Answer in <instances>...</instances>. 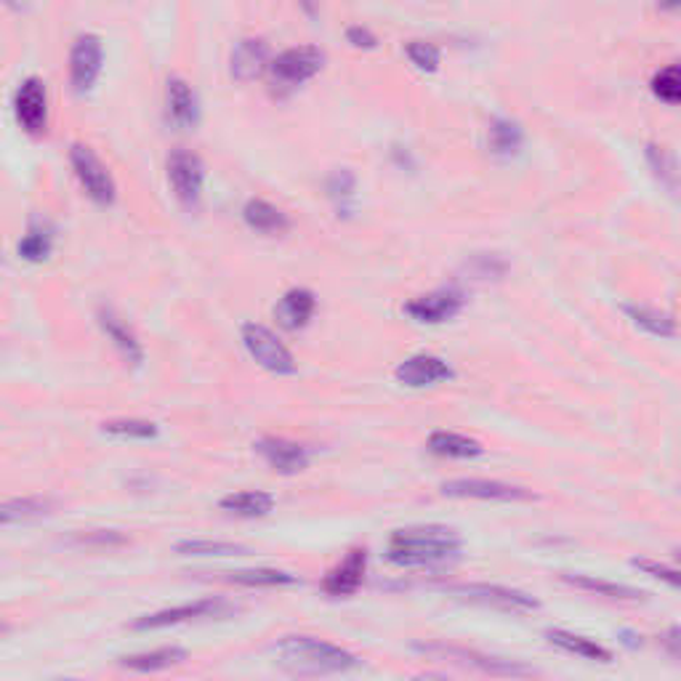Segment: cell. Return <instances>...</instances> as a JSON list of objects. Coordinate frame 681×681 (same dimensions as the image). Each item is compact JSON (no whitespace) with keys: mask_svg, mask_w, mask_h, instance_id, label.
<instances>
[{"mask_svg":"<svg viewBox=\"0 0 681 681\" xmlns=\"http://www.w3.org/2000/svg\"><path fill=\"white\" fill-rule=\"evenodd\" d=\"M272 62V49L264 38H242L229 57V72L238 83H253L269 70Z\"/></svg>","mask_w":681,"mask_h":681,"instance_id":"obj_18","label":"cell"},{"mask_svg":"<svg viewBox=\"0 0 681 681\" xmlns=\"http://www.w3.org/2000/svg\"><path fill=\"white\" fill-rule=\"evenodd\" d=\"M681 631H679V625H671L669 629V633H665L663 637V644L669 647V655L673 658V660H679V644H681Z\"/></svg>","mask_w":681,"mask_h":681,"instance_id":"obj_42","label":"cell"},{"mask_svg":"<svg viewBox=\"0 0 681 681\" xmlns=\"http://www.w3.org/2000/svg\"><path fill=\"white\" fill-rule=\"evenodd\" d=\"M429 453L437 458H448V461H471L484 453L482 442L474 437L458 434V431H434L427 442Z\"/></svg>","mask_w":681,"mask_h":681,"instance_id":"obj_25","label":"cell"},{"mask_svg":"<svg viewBox=\"0 0 681 681\" xmlns=\"http://www.w3.org/2000/svg\"><path fill=\"white\" fill-rule=\"evenodd\" d=\"M461 549L463 538L448 524H415L391 532L387 559L402 570H440L453 564Z\"/></svg>","mask_w":681,"mask_h":681,"instance_id":"obj_1","label":"cell"},{"mask_svg":"<svg viewBox=\"0 0 681 681\" xmlns=\"http://www.w3.org/2000/svg\"><path fill=\"white\" fill-rule=\"evenodd\" d=\"M219 509L227 511L232 517L242 519H261L267 514H272L274 509V495H269L264 490H242L232 492V495H224L219 501Z\"/></svg>","mask_w":681,"mask_h":681,"instance_id":"obj_27","label":"cell"},{"mask_svg":"<svg viewBox=\"0 0 681 681\" xmlns=\"http://www.w3.org/2000/svg\"><path fill=\"white\" fill-rule=\"evenodd\" d=\"M545 642L557 650L568 652V655H578L583 660H593V663H612V652L597 639L583 637V633H572L564 629H549L545 631Z\"/></svg>","mask_w":681,"mask_h":681,"instance_id":"obj_24","label":"cell"},{"mask_svg":"<svg viewBox=\"0 0 681 681\" xmlns=\"http://www.w3.org/2000/svg\"><path fill=\"white\" fill-rule=\"evenodd\" d=\"M179 557H213V559H227V557H246L248 545L232 543V541H206V538H198V541H179L173 545Z\"/></svg>","mask_w":681,"mask_h":681,"instance_id":"obj_32","label":"cell"},{"mask_svg":"<svg viewBox=\"0 0 681 681\" xmlns=\"http://www.w3.org/2000/svg\"><path fill=\"white\" fill-rule=\"evenodd\" d=\"M647 163H650L652 173L660 184L669 190V194H677L679 190V166H677V154L660 144H647Z\"/></svg>","mask_w":681,"mask_h":681,"instance_id":"obj_34","label":"cell"},{"mask_svg":"<svg viewBox=\"0 0 681 681\" xmlns=\"http://www.w3.org/2000/svg\"><path fill=\"white\" fill-rule=\"evenodd\" d=\"M6 633H11L9 623H0V637H6Z\"/></svg>","mask_w":681,"mask_h":681,"instance_id":"obj_45","label":"cell"},{"mask_svg":"<svg viewBox=\"0 0 681 681\" xmlns=\"http://www.w3.org/2000/svg\"><path fill=\"white\" fill-rule=\"evenodd\" d=\"M394 379L408 389H427L437 387V383L453 381L455 370L437 354H413L397 365Z\"/></svg>","mask_w":681,"mask_h":681,"instance_id":"obj_16","label":"cell"},{"mask_svg":"<svg viewBox=\"0 0 681 681\" xmlns=\"http://www.w3.org/2000/svg\"><path fill=\"white\" fill-rule=\"evenodd\" d=\"M623 312L629 320L644 333L655 336V339H673L677 336V320L669 312H660L655 307H644V303H623Z\"/></svg>","mask_w":681,"mask_h":681,"instance_id":"obj_29","label":"cell"},{"mask_svg":"<svg viewBox=\"0 0 681 681\" xmlns=\"http://www.w3.org/2000/svg\"><path fill=\"white\" fill-rule=\"evenodd\" d=\"M365 572H368V549L365 545H354V549H349L347 557H343L326 578H322V591L333 599L354 597V593L362 589V583H365Z\"/></svg>","mask_w":681,"mask_h":681,"instance_id":"obj_14","label":"cell"},{"mask_svg":"<svg viewBox=\"0 0 681 681\" xmlns=\"http://www.w3.org/2000/svg\"><path fill=\"white\" fill-rule=\"evenodd\" d=\"M101 434L114 437V440L150 442L158 440L160 427L154 421H144V418H112V421L101 423Z\"/></svg>","mask_w":681,"mask_h":681,"instance_id":"obj_31","label":"cell"},{"mask_svg":"<svg viewBox=\"0 0 681 681\" xmlns=\"http://www.w3.org/2000/svg\"><path fill=\"white\" fill-rule=\"evenodd\" d=\"M326 51L317 46H293V49L280 51L278 57L269 62V78H272V91L286 97L301 89L303 83L317 78L326 67Z\"/></svg>","mask_w":681,"mask_h":681,"instance_id":"obj_4","label":"cell"},{"mask_svg":"<svg viewBox=\"0 0 681 681\" xmlns=\"http://www.w3.org/2000/svg\"><path fill=\"white\" fill-rule=\"evenodd\" d=\"M631 564L637 570L647 572L650 578H655V581H663L665 585H671V589H679L681 578L677 568H669V564L663 562H652V559H631Z\"/></svg>","mask_w":681,"mask_h":681,"instance_id":"obj_40","label":"cell"},{"mask_svg":"<svg viewBox=\"0 0 681 681\" xmlns=\"http://www.w3.org/2000/svg\"><path fill=\"white\" fill-rule=\"evenodd\" d=\"M280 663L293 673H312V677H328V673H347L360 665L354 652L343 650V647L326 642L317 637H282L274 644Z\"/></svg>","mask_w":681,"mask_h":681,"instance_id":"obj_2","label":"cell"},{"mask_svg":"<svg viewBox=\"0 0 681 681\" xmlns=\"http://www.w3.org/2000/svg\"><path fill=\"white\" fill-rule=\"evenodd\" d=\"M70 166L76 173L78 184L83 192L101 208H110L118 200V184H114L110 168L101 163V158L91 147L72 144L70 147Z\"/></svg>","mask_w":681,"mask_h":681,"instance_id":"obj_7","label":"cell"},{"mask_svg":"<svg viewBox=\"0 0 681 681\" xmlns=\"http://www.w3.org/2000/svg\"><path fill=\"white\" fill-rule=\"evenodd\" d=\"M238 610L229 599L221 597H206L198 599V602H187L168 607V610L152 612V615H141L131 623L133 631H158L168 629V625H181V623H198V620H216V618H227Z\"/></svg>","mask_w":681,"mask_h":681,"instance_id":"obj_5","label":"cell"},{"mask_svg":"<svg viewBox=\"0 0 681 681\" xmlns=\"http://www.w3.org/2000/svg\"><path fill=\"white\" fill-rule=\"evenodd\" d=\"M463 307H467V299H463L461 291H455V288H440V291L410 299L404 303V314L413 322H421V326H442V322L461 314Z\"/></svg>","mask_w":681,"mask_h":681,"instance_id":"obj_11","label":"cell"},{"mask_svg":"<svg viewBox=\"0 0 681 681\" xmlns=\"http://www.w3.org/2000/svg\"><path fill=\"white\" fill-rule=\"evenodd\" d=\"M168 181L177 200L184 208H198L202 200V187H206V166L198 154L190 150H173L168 154Z\"/></svg>","mask_w":681,"mask_h":681,"instance_id":"obj_10","label":"cell"},{"mask_svg":"<svg viewBox=\"0 0 681 681\" xmlns=\"http://www.w3.org/2000/svg\"><path fill=\"white\" fill-rule=\"evenodd\" d=\"M404 57H408L410 64H413L418 72H423V76H431V72L440 70L442 64L440 46L427 43V40H408V43H404Z\"/></svg>","mask_w":681,"mask_h":681,"instance_id":"obj_36","label":"cell"},{"mask_svg":"<svg viewBox=\"0 0 681 681\" xmlns=\"http://www.w3.org/2000/svg\"><path fill=\"white\" fill-rule=\"evenodd\" d=\"M104 64V46L93 32L80 36L70 51V86L76 93H89L101 76Z\"/></svg>","mask_w":681,"mask_h":681,"instance_id":"obj_12","label":"cell"},{"mask_svg":"<svg viewBox=\"0 0 681 681\" xmlns=\"http://www.w3.org/2000/svg\"><path fill=\"white\" fill-rule=\"evenodd\" d=\"M505 269H509V264L495 253H482L471 259V274H474L477 280H501Z\"/></svg>","mask_w":681,"mask_h":681,"instance_id":"obj_39","label":"cell"},{"mask_svg":"<svg viewBox=\"0 0 681 681\" xmlns=\"http://www.w3.org/2000/svg\"><path fill=\"white\" fill-rule=\"evenodd\" d=\"M296 6H299L309 19L320 17V0H296Z\"/></svg>","mask_w":681,"mask_h":681,"instance_id":"obj_43","label":"cell"},{"mask_svg":"<svg viewBox=\"0 0 681 681\" xmlns=\"http://www.w3.org/2000/svg\"><path fill=\"white\" fill-rule=\"evenodd\" d=\"M184 660H187V650H181V647H160V650L152 652H139V655L120 658V669L137 673H158L173 669V665H181Z\"/></svg>","mask_w":681,"mask_h":681,"instance_id":"obj_28","label":"cell"},{"mask_svg":"<svg viewBox=\"0 0 681 681\" xmlns=\"http://www.w3.org/2000/svg\"><path fill=\"white\" fill-rule=\"evenodd\" d=\"M343 38H347V43L352 46V49H360V51L379 49V38H375V32L368 30V27H362V24L347 27Z\"/></svg>","mask_w":681,"mask_h":681,"instance_id":"obj_41","label":"cell"},{"mask_svg":"<svg viewBox=\"0 0 681 681\" xmlns=\"http://www.w3.org/2000/svg\"><path fill=\"white\" fill-rule=\"evenodd\" d=\"M72 543L83 545V549H118V545H128L131 538L120 530H89V532H76Z\"/></svg>","mask_w":681,"mask_h":681,"instance_id":"obj_38","label":"cell"},{"mask_svg":"<svg viewBox=\"0 0 681 681\" xmlns=\"http://www.w3.org/2000/svg\"><path fill=\"white\" fill-rule=\"evenodd\" d=\"M524 128L514 118H492L488 126V150L492 158L511 160L522 152Z\"/></svg>","mask_w":681,"mask_h":681,"instance_id":"obj_23","label":"cell"},{"mask_svg":"<svg viewBox=\"0 0 681 681\" xmlns=\"http://www.w3.org/2000/svg\"><path fill=\"white\" fill-rule=\"evenodd\" d=\"M442 591L448 593V597L463 599V602L495 607V610L509 612H532L541 607V602L532 599L530 593L519 589H505V585L498 583H448L442 585Z\"/></svg>","mask_w":681,"mask_h":681,"instance_id":"obj_9","label":"cell"},{"mask_svg":"<svg viewBox=\"0 0 681 681\" xmlns=\"http://www.w3.org/2000/svg\"><path fill=\"white\" fill-rule=\"evenodd\" d=\"M242 219H246V224L251 227L253 232L267 234V238H278V234H286L288 229L293 227L291 216L261 198L246 202V208H242Z\"/></svg>","mask_w":681,"mask_h":681,"instance_id":"obj_22","label":"cell"},{"mask_svg":"<svg viewBox=\"0 0 681 681\" xmlns=\"http://www.w3.org/2000/svg\"><path fill=\"white\" fill-rule=\"evenodd\" d=\"M442 495L455 501H490V503H528L535 501V492L519 484L501 480H484V477H461V480L442 482Z\"/></svg>","mask_w":681,"mask_h":681,"instance_id":"obj_8","label":"cell"},{"mask_svg":"<svg viewBox=\"0 0 681 681\" xmlns=\"http://www.w3.org/2000/svg\"><path fill=\"white\" fill-rule=\"evenodd\" d=\"M326 192L330 202L336 206V211H339V216H349L357 200V177L349 171V168H339V171H333L328 177Z\"/></svg>","mask_w":681,"mask_h":681,"instance_id":"obj_33","label":"cell"},{"mask_svg":"<svg viewBox=\"0 0 681 681\" xmlns=\"http://www.w3.org/2000/svg\"><path fill=\"white\" fill-rule=\"evenodd\" d=\"M240 336L242 347L248 349V354L253 357V362L259 368H264L274 375H293L296 370H299L293 352L280 341V336L274 333V330L259 326V322H246Z\"/></svg>","mask_w":681,"mask_h":681,"instance_id":"obj_6","label":"cell"},{"mask_svg":"<svg viewBox=\"0 0 681 681\" xmlns=\"http://www.w3.org/2000/svg\"><path fill=\"white\" fill-rule=\"evenodd\" d=\"M253 450L264 458V463L274 474L293 477L309 469V450L301 442L286 440V437H261L253 442Z\"/></svg>","mask_w":681,"mask_h":681,"instance_id":"obj_15","label":"cell"},{"mask_svg":"<svg viewBox=\"0 0 681 681\" xmlns=\"http://www.w3.org/2000/svg\"><path fill=\"white\" fill-rule=\"evenodd\" d=\"M97 322H99L101 333L107 336V341L114 347V352L123 357L126 365H131V368L144 365V357H147L144 347H141L139 336L133 333V328L128 326L123 317H120L110 307H101L97 312Z\"/></svg>","mask_w":681,"mask_h":681,"instance_id":"obj_17","label":"cell"},{"mask_svg":"<svg viewBox=\"0 0 681 681\" xmlns=\"http://www.w3.org/2000/svg\"><path fill=\"white\" fill-rule=\"evenodd\" d=\"M19 256H22L24 261H30V264H40V261H46L53 251V234L51 229L43 227H32L30 232L24 234L22 240H19Z\"/></svg>","mask_w":681,"mask_h":681,"instance_id":"obj_35","label":"cell"},{"mask_svg":"<svg viewBox=\"0 0 681 681\" xmlns=\"http://www.w3.org/2000/svg\"><path fill=\"white\" fill-rule=\"evenodd\" d=\"M317 312V296L309 288H291L274 307V317L286 330H303Z\"/></svg>","mask_w":681,"mask_h":681,"instance_id":"obj_20","label":"cell"},{"mask_svg":"<svg viewBox=\"0 0 681 681\" xmlns=\"http://www.w3.org/2000/svg\"><path fill=\"white\" fill-rule=\"evenodd\" d=\"M562 581L572 585V589L597 593V597L612 599V602H644L647 599V593L642 589H633V585L615 581H604V578L597 575H583V572H564Z\"/></svg>","mask_w":681,"mask_h":681,"instance_id":"obj_21","label":"cell"},{"mask_svg":"<svg viewBox=\"0 0 681 681\" xmlns=\"http://www.w3.org/2000/svg\"><path fill=\"white\" fill-rule=\"evenodd\" d=\"M166 110L168 120L177 128H198L200 123V99L184 78H168L166 83Z\"/></svg>","mask_w":681,"mask_h":681,"instance_id":"obj_19","label":"cell"},{"mask_svg":"<svg viewBox=\"0 0 681 681\" xmlns=\"http://www.w3.org/2000/svg\"><path fill=\"white\" fill-rule=\"evenodd\" d=\"M13 114L17 123L24 128L30 137H40L49 126V91L40 78H27L13 97Z\"/></svg>","mask_w":681,"mask_h":681,"instance_id":"obj_13","label":"cell"},{"mask_svg":"<svg viewBox=\"0 0 681 681\" xmlns=\"http://www.w3.org/2000/svg\"><path fill=\"white\" fill-rule=\"evenodd\" d=\"M53 511V501L43 495H24L11 498L0 503V528H17V524H30L38 519L49 517Z\"/></svg>","mask_w":681,"mask_h":681,"instance_id":"obj_26","label":"cell"},{"mask_svg":"<svg viewBox=\"0 0 681 681\" xmlns=\"http://www.w3.org/2000/svg\"><path fill=\"white\" fill-rule=\"evenodd\" d=\"M221 581L242 585V589H280V585H296L299 578L286 570L274 568H253V570H232L221 572Z\"/></svg>","mask_w":681,"mask_h":681,"instance_id":"obj_30","label":"cell"},{"mask_svg":"<svg viewBox=\"0 0 681 681\" xmlns=\"http://www.w3.org/2000/svg\"><path fill=\"white\" fill-rule=\"evenodd\" d=\"M413 650L423 658H434L442 660V663H453L461 665V669H474L480 673H488V677H505V679H522V677H535V669L530 665L519 663V660H503V658H492L484 655L480 650H469V647L461 644H444V642H415Z\"/></svg>","mask_w":681,"mask_h":681,"instance_id":"obj_3","label":"cell"},{"mask_svg":"<svg viewBox=\"0 0 681 681\" xmlns=\"http://www.w3.org/2000/svg\"><path fill=\"white\" fill-rule=\"evenodd\" d=\"M679 3H681V0H658L660 9H663V11H671V13L679 9Z\"/></svg>","mask_w":681,"mask_h":681,"instance_id":"obj_44","label":"cell"},{"mask_svg":"<svg viewBox=\"0 0 681 681\" xmlns=\"http://www.w3.org/2000/svg\"><path fill=\"white\" fill-rule=\"evenodd\" d=\"M650 89H652V97H655L658 101H663V104H669V107H677L679 99H681L679 64H669V67H663L660 72H655Z\"/></svg>","mask_w":681,"mask_h":681,"instance_id":"obj_37","label":"cell"}]
</instances>
